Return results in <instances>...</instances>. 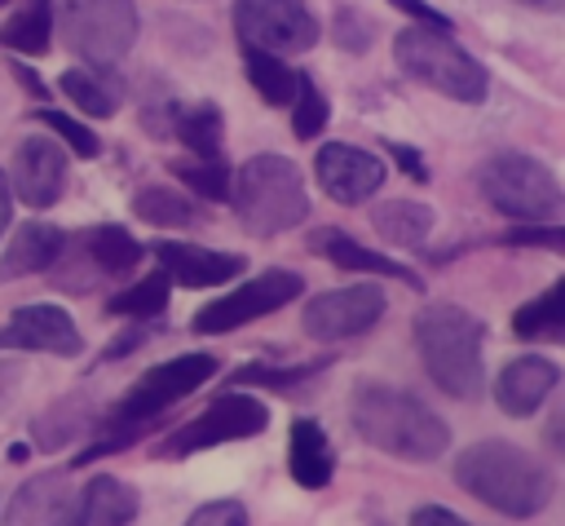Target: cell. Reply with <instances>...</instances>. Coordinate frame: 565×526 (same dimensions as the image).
<instances>
[{
  "label": "cell",
  "mask_w": 565,
  "mask_h": 526,
  "mask_svg": "<svg viewBox=\"0 0 565 526\" xmlns=\"http://www.w3.org/2000/svg\"><path fill=\"white\" fill-rule=\"evenodd\" d=\"M455 482H459V491H468L472 499H481L486 508H494L512 522L539 517L556 495V477L547 473V464H539L530 451H521L516 442H503V438L463 446L455 460Z\"/></svg>",
  "instance_id": "cell-1"
},
{
  "label": "cell",
  "mask_w": 565,
  "mask_h": 526,
  "mask_svg": "<svg viewBox=\"0 0 565 526\" xmlns=\"http://www.w3.org/2000/svg\"><path fill=\"white\" fill-rule=\"evenodd\" d=\"M349 420L366 446H375L393 460L428 464V460L446 455V446H450L446 420L424 398H415L411 389L358 385L349 398Z\"/></svg>",
  "instance_id": "cell-2"
},
{
  "label": "cell",
  "mask_w": 565,
  "mask_h": 526,
  "mask_svg": "<svg viewBox=\"0 0 565 526\" xmlns=\"http://www.w3.org/2000/svg\"><path fill=\"white\" fill-rule=\"evenodd\" d=\"M415 332V349L424 358L428 380L450 393V398H477L486 385V362H481V340H486V323L455 305V301H437L424 305L411 323Z\"/></svg>",
  "instance_id": "cell-3"
},
{
  "label": "cell",
  "mask_w": 565,
  "mask_h": 526,
  "mask_svg": "<svg viewBox=\"0 0 565 526\" xmlns=\"http://www.w3.org/2000/svg\"><path fill=\"white\" fill-rule=\"evenodd\" d=\"M230 199H234L238 225L256 239L296 230L309 217V194H305L300 168L282 155H252L230 177Z\"/></svg>",
  "instance_id": "cell-4"
},
{
  "label": "cell",
  "mask_w": 565,
  "mask_h": 526,
  "mask_svg": "<svg viewBox=\"0 0 565 526\" xmlns=\"http://www.w3.org/2000/svg\"><path fill=\"white\" fill-rule=\"evenodd\" d=\"M393 57L415 84H424V88H433L441 97H455V102H481L486 88H490L486 66L468 49H459L450 27L415 22V27L397 31L393 35Z\"/></svg>",
  "instance_id": "cell-5"
},
{
  "label": "cell",
  "mask_w": 565,
  "mask_h": 526,
  "mask_svg": "<svg viewBox=\"0 0 565 526\" xmlns=\"http://www.w3.org/2000/svg\"><path fill=\"white\" fill-rule=\"evenodd\" d=\"M477 190L499 217H512V221H556L565 203L556 172L543 159L516 155V150L490 155L477 168Z\"/></svg>",
  "instance_id": "cell-6"
},
{
  "label": "cell",
  "mask_w": 565,
  "mask_h": 526,
  "mask_svg": "<svg viewBox=\"0 0 565 526\" xmlns=\"http://www.w3.org/2000/svg\"><path fill=\"white\" fill-rule=\"evenodd\" d=\"M137 265H141V243L124 225H93V230L62 239V252L53 256L49 274H53L57 292L84 296L102 278H124Z\"/></svg>",
  "instance_id": "cell-7"
},
{
  "label": "cell",
  "mask_w": 565,
  "mask_h": 526,
  "mask_svg": "<svg viewBox=\"0 0 565 526\" xmlns=\"http://www.w3.org/2000/svg\"><path fill=\"white\" fill-rule=\"evenodd\" d=\"M265 429H269V407L256 393H221L194 420H185L181 429H172L159 442V455H194V451H207V446L260 438Z\"/></svg>",
  "instance_id": "cell-8"
},
{
  "label": "cell",
  "mask_w": 565,
  "mask_h": 526,
  "mask_svg": "<svg viewBox=\"0 0 565 526\" xmlns=\"http://www.w3.org/2000/svg\"><path fill=\"white\" fill-rule=\"evenodd\" d=\"M62 31L84 62L110 66L137 40V9L132 0H62Z\"/></svg>",
  "instance_id": "cell-9"
},
{
  "label": "cell",
  "mask_w": 565,
  "mask_h": 526,
  "mask_svg": "<svg viewBox=\"0 0 565 526\" xmlns=\"http://www.w3.org/2000/svg\"><path fill=\"white\" fill-rule=\"evenodd\" d=\"M212 376H216L212 354H181V358L154 362L150 371H141V380H132V389L106 415L110 420H159L168 407H177L181 398L203 389Z\"/></svg>",
  "instance_id": "cell-10"
},
{
  "label": "cell",
  "mask_w": 565,
  "mask_h": 526,
  "mask_svg": "<svg viewBox=\"0 0 565 526\" xmlns=\"http://www.w3.org/2000/svg\"><path fill=\"white\" fill-rule=\"evenodd\" d=\"M300 292H305V278H300L296 270H265V274L238 283L234 292L216 296L212 305H203L190 327H194L199 336H221V332H234V327L256 323V318H265V314H278V309L291 305Z\"/></svg>",
  "instance_id": "cell-11"
},
{
  "label": "cell",
  "mask_w": 565,
  "mask_h": 526,
  "mask_svg": "<svg viewBox=\"0 0 565 526\" xmlns=\"http://www.w3.org/2000/svg\"><path fill=\"white\" fill-rule=\"evenodd\" d=\"M234 31L243 49L260 53H305L318 40V18L305 0H234Z\"/></svg>",
  "instance_id": "cell-12"
},
{
  "label": "cell",
  "mask_w": 565,
  "mask_h": 526,
  "mask_svg": "<svg viewBox=\"0 0 565 526\" xmlns=\"http://www.w3.org/2000/svg\"><path fill=\"white\" fill-rule=\"evenodd\" d=\"M388 296L371 283H353V287H335V292H318L305 301L300 309V327L313 340H349L362 336L380 323Z\"/></svg>",
  "instance_id": "cell-13"
},
{
  "label": "cell",
  "mask_w": 565,
  "mask_h": 526,
  "mask_svg": "<svg viewBox=\"0 0 565 526\" xmlns=\"http://www.w3.org/2000/svg\"><path fill=\"white\" fill-rule=\"evenodd\" d=\"M0 349H22V354H57V358H75L84 349V336L75 332L71 314L62 305L35 301V305H18L9 314V323L0 327Z\"/></svg>",
  "instance_id": "cell-14"
},
{
  "label": "cell",
  "mask_w": 565,
  "mask_h": 526,
  "mask_svg": "<svg viewBox=\"0 0 565 526\" xmlns=\"http://www.w3.org/2000/svg\"><path fill=\"white\" fill-rule=\"evenodd\" d=\"M313 177L327 199L353 208V203H366L384 186V164L371 150H358L349 141H327L313 155Z\"/></svg>",
  "instance_id": "cell-15"
},
{
  "label": "cell",
  "mask_w": 565,
  "mask_h": 526,
  "mask_svg": "<svg viewBox=\"0 0 565 526\" xmlns=\"http://www.w3.org/2000/svg\"><path fill=\"white\" fill-rule=\"evenodd\" d=\"M4 177H9V190L26 208H53L66 190V146L49 141V137H26V141H18Z\"/></svg>",
  "instance_id": "cell-16"
},
{
  "label": "cell",
  "mask_w": 565,
  "mask_h": 526,
  "mask_svg": "<svg viewBox=\"0 0 565 526\" xmlns=\"http://www.w3.org/2000/svg\"><path fill=\"white\" fill-rule=\"evenodd\" d=\"M159 270L177 283V287H221L230 278H238L247 270L243 256L234 252H212V248H199V243H177V239H163L150 248Z\"/></svg>",
  "instance_id": "cell-17"
},
{
  "label": "cell",
  "mask_w": 565,
  "mask_h": 526,
  "mask_svg": "<svg viewBox=\"0 0 565 526\" xmlns=\"http://www.w3.org/2000/svg\"><path fill=\"white\" fill-rule=\"evenodd\" d=\"M556 380H561V367L552 358H539V354L512 358L494 376V402H499V411L525 420V415H534L547 402V393L556 389Z\"/></svg>",
  "instance_id": "cell-18"
},
{
  "label": "cell",
  "mask_w": 565,
  "mask_h": 526,
  "mask_svg": "<svg viewBox=\"0 0 565 526\" xmlns=\"http://www.w3.org/2000/svg\"><path fill=\"white\" fill-rule=\"evenodd\" d=\"M71 504L75 495L66 473H35L4 504V526H66Z\"/></svg>",
  "instance_id": "cell-19"
},
{
  "label": "cell",
  "mask_w": 565,
  "mask_h": 526,
  "mask_svg": "<svg viewBox=\"0 0 565 526\" xmlns=\"http://www.w3.org/2000/svg\"><path fill=\"white\" fill-rule=\"evenodd\" d=\"M137 513H141L137 491L115 473H97L75 495L66 526H137Z\"/></svg>",
  "instance_id": "cell-20"
},
{
  "label": "cell",
  "mask_w": 565,
  "mask_h": 526,
  "mask_svg": "<svg viewBox=\"0 0 565 526\" xmlns=\"http://www.w3.org/2000/svg\"><path fill=\"white\" fill-rule=\"evenodd\" d=\"M309 248L313 252H322L331 265H340V270H358V274H375V278H393V283H406V287H424L419 283V274L411 270V265H402V261H393V256H384V252H371V248H362V243H353L349 234H340V230H318L313 239H309Z\"/></svg>",
  "instance_id": "cell-21"
},
{
  "label": "cell",
  "mask_w": 565,
  "mask_h": 526,
  "mask_svg": "<svg viewBox=\"0 0 565 526\" xmlns=\"http://www.w3.org/2000/svg\"><path fill=\"white\" fill-rule=\"evenodd\" d=\"M62 230L49 221H26L18 225V234L9 239V248L0 252V283L22 278V274H44L53 265V256L62 252Z\"/></svg>",
  "instance_id": "cell-22"
},
{
  "label": "cell",
  "mask_w": 565,
  "mask_h": 526,
  "mask_svg": "<svg viewBox=\"0 0 565 526\" xmlns=\"http://www.w3.org/2000/svg\"><path fill=\"white\" fill-rule=\"evenodd\" d=\"M287 469L296 477V486L305 491H322L335 473V451L331 438L322 433V424L313 420H296L291 424V442H287Z\"/></svg>",
  "instance_id": "cell-23"
},
{
  "label": "cell",
  "mask_w": 565,
  "mask_h": 526,
  "mask_svg": "<svg viewBox=\"0 0 565 526\" xmlns=\"http://www.w3.org/2000/svg\"><path fill=\"white\" fill-rule=\"evenodd\" d=\"M93 402L88 398H57L49 411H40L35 420H31V446L35 451H44V455H53V451H62V446H71L75 438H84V433H93L97 424H93Z\"/></svg>",
  "instance_id": "cell-24"
},
{
  "label": "cell",
  "mask_w": 565,
  "mask_h": 526,
  "mask_svg": "<svg viewBox=\"0 0 565 526\" xmlns=\"http://www.w3.org/2000/svg\"><path fill=\"white\" fill-rule=\"evenodd\" d=\"M371 225H375L380 239H388L397 248H415L433 230V208L415 203V199H388V203L371 208Z\"/></svg>",
  "instance_id": "cell-25"
},
{
  "label": "cell",
  "mask_w": 565,
  "mask_h": 526,
  "mask_svg": "<svg viewBox=\"0 0 565 526\" xmlns=\"http://www.w3.org/2000/svg\"><path fill=\"white\" fill-rule=\"evenodd\" d=\"M53 40V0H22V9L0 27V49L40 57Z\"/></svg>",
  "instance_id": "cell-26"
},
{
  "label": "cell",
  "mask_w": 565,
  "mask_h": 526,
  "mask_svg": "<svg viewBox=\"0 0 565 526\" xmlns=\"http://www.w3.org/2000/svg\"><path fill=\"white\" fill-rule=\"evenodd\" d=\"M172 133L185 150H194L199 159H221V137H225V124H221V111L212 102H199V106H177L172 111Z\"/></svg>",
  "instance_id": "cell-27"
},
{
  "label": "cell",
  "mask_w": 565,
  "mask_h": 526,
  "mask_svg": "<svg viewBox=\"0 0 565 526\" xmlns=\"http://www.w3.org/2000/svg\"><path fill=\"white\" fill-rule=\"evenodd\" d=\"M243 71H247V84L269 102V106H291L296 97V80L300 71H291L278 53H260V49H243Z\"/></svg>",
  "instance_id": "cell-28"
},
{
  "label": "cell",
  "mask_w": 565,
  "mask_h": 526,
  "mask_svg": "<svg viewBox=\"0 0 565 526\" xmlns=\"http://www.w3.org/2000/svg\"><path fill=\"white\" fill-rule=\"evenodd\" d=\"M132 212L146 221V225H159V230H185L199 221V208L172 190V186H146L132 194Z\"/></svg>",
  "instance_id": "cell-29"
},
{
  "label": "cell",
  "mask_w": 565,
  "mask_h": 526,
  "mask_svg": "<svg viewBox=\"0 0 565 526\" xmlns=\"http://www.w3.org/2000/svg\"><path fill=\"white\" fill-rule=\"evenodd\" d=\"M168 292H172V278H168L163 270H150V274H141L137 283L119 287V292L106 301V309L119 314V318H137V323H146V318H159V314H163Z\"/></svg>",
  "instance_id": "cell-30"
},
{
  "label": "cell",
  "mask_w": 565,
  "mask_h": 526,
  "mask_svg": "<svg viewBox=\"0 0 565 526\" xmlns=\"http://www.w3.org/2000/svg\"><path fill=\"white\" fill-rule=\"evenodd\" d=\"M561 301H565V283L543 287V296H534L530 305H521V309L512 314V332H516L521 340H561V336H565Z\"/></svg>",
  "instance_id": "cell-31"
},
{
  "label": "cell",
  "mask_w": 565,
  "mask_h": 526,
  "mask_svg": "<svg viewBox=\"0 0 565 526\" xmlns=\"http://www.w3.org/2000/svg\"><path fill=\"white\" fill-rule=\"evenodd\" d=\"M62 93L75 102V111H84L93 119H110L119 111V84L106 80L102 71H79V66L62 71Z\"/></svg>",
  "instance_id": "cell-32"
},
{
  "label": "cell",
  "mask_w": 565,
  "mask_h": 526,
  "mask_svg": "<svg viewBox=\"0 0 565 526\" xmlns=\"http://www.w3.org/2000/svg\"><path fill=\"white\" fill-rule=\"evenodd\" d=\"M172 168V177L177 181H185L194 194H203V199H230V172H225V164L221 159H172L168 164Z\"/></svg>",
  "instance_id": "cell-33"
},
{
  "label": "cell",
  "mask_w": 565,
  "mask_h": 526,
  "mask_svg": "<svg viewBox=\"0 0 565 526\" xmlns=\"http://www.w3.org/2000/svg\"><path fill=\"white\" fill-rule=\"evenodd\" d=\"M291 106H296V115H291V128H296V137L300 141H313L322 128H327V97H322V88L300 71V80H296V97H291Z\"/></svg>",
  "instance_id": "cell-34"
},
{
  "label": "cell",
  "mask_w": 565,
  "mask_h": 526,
  "mask_svg": "<svg viewBox=\"0 0 565 526\" xmlns=\"http://www.w3.org/2000/svg\"><path fill=\"white\" fill-rule=\"evenodd\" d=\"M318 367H327V362L322 358L318 362H300V367H265V362H252V367H238L234 371V385H247V389H296Z\"/></svg>",
  "instance_id": "cell-35"
},
{
  "label": "cell",
  "mask_w": 565,
  "mask_h": 526,
  "mask_svg": "<svg viewBox=\"0 0 565 526\" xmlns=\"http://www.w3.org/2000/svg\"><path fill=\"white\" fill-rule=\"evenodd\" d=\"M35 115H40V119H44V124H49V128H53V133H57V137L79 155V159H97L102 141H97V133H93V128H84L79 119L62 115V111H49V106H44V111H35Z\"/></svg>",
  "instance_id": "cell-36"
},
{
  "label": "cell",
  "mask_w": 565,
  "mask_h": 526,
  "mask_svg": "<svg viewBox=\"0 0 565 526\" xmlns=\"http://www.w3.org/2000/svg\"><path fill=\"white\" fill-rule=\"evenodd\" d=\"M508 248H547V252H561L565 248V230L556 221H521L516 230L503 234Z\"/></svg>",
  "instance_id": "cell-37"
},
{
  "label": "cell",
  "mask_w": 565,
  "mask_h": 526,
  "mask_svg": "<svg viewBox=\"0 0 565 526\" xmlns=\"http://www.w3.org/2000/svg\"><path fill=\"white\" fill-rule=\"evenodd\" d=\"M185 526H247V508L238 499H207L185 517Z\"/></svg>",
  "instance_id": "cell-38"
},
{
  "label": "cell",
  "mask_w": 565,
  "mask_h": 526,
  "mask_svg": "<svg viewBox=\"0 0 565 526\" xmlns=\"http://www.w3.org/2000/svg\"><path fill=\"white\" fill-rule=\"evenodd\" d=\"M366 35H371V27H366V18L362 13H353V9H340V18H335V44L340 49H366Z\"/></svg>",
  "instance_id": "cell-39"
},
{
  "label": "cell",
  "mask_w": 565,
  "mask_h": 526,
  "mask_svg": "<svg viewBox=\"0 0 565 526\" xmlns=\"http://www.w3.org/2000/svg\"><path fill=\"white\" fill-rule=\"evenodd\" d=\"M411 526H472V522H463L459 513H450V508H441V504H419V508L411 513Z\"/></svg>",
  "instance_id": "cell-40"
},
{
  "label": "cell",
  "mask_w": 565,
  "mask_h": 526,
  "mask_svg": "<svg viewBox=\"0 0 565 526\" xmlns=\"http://www.w3.org/2000/svg\"><path fill=\"white\" fill-rule=\"evenodd\" d=\"M388 155L397 159V168H402L411 181H428V168H424V159H419L411 146H402V141H388Z\"/></svg>",
  "instance_id": "cell-41"
},
{
  "label": "cell",
  "mask_w": 565,
  "mask_h": 526,
  "mask_svg": "<svg viewBox=\"0 0 565 526\" xmlns=\"http://www.w3.org/2000/svg\"><path fill=\"white\" fill-rule=\"evenodd\" d=\"M388 4H397L402 13H411L415 22H424V27H450V18L446 13H437L433 4H424V0H388Z\"/></svg>",
  "instance_id": "cell-42"
},
{
  "label": "cell",
  "mask_w": 565,
  "mask_h": 526,
  "mask_svg": "<svg viewBox=\"0 0 565 526\" xmlns=\"http://www.w3.org/2000/svg\"><path fill=\"white\" fill-rule=\"evenodd\" d=\"M141 340H146V332H141V327H132V332H124V336H119L115 345H106V349H102V358H119V354H128V349H137Z\"/></svg>",
  "instance_id": "cell-43"
},
{
  "label": "cell",
  "mask_w": 565,
  "mask_h": 526,
  "mask_svg": "<svg viewBox=\"0 0 565 526\" xmlns=\"http://www.w3.org/2000/svg\"><path fill=\"white\" fill-rule=\"evenodd\" d=\"M18 380H22V367H18V362H9V358H0V402L18 389Z\"/></svg>",
  "instance_id": "cell-44"
},
{
  "label": "cell",
  "mask_w": 565,
  "mask_h": 526,
  "mask_svg": "<svg viewBox=\"0 0 565 526\" xmlns=\"http://www.w3.org/2000/svg\"><path fill=\"white\" fill-rule=\"evenodd\" d=\"M9 212H13V190H9V177L0 172V234L9 225Z\"/></svg>",
  "instance_id": "cell-45"
},
{
  "label": "cell",
  "mask_w": 565,
  "mask_h": 526,
  "mask_svg": "<svg viewBox=\"0 0 565 526\" xmlns=\"http://www.w3.org/2000/svg\"><path fill=\"white\" fill-rule=\"evenodd\" d=\"M13 75H18V80H22V88H31V93H35V97H44V84H40V80H35V75H31V71H26V66H13Z\"/></svg>",
  "instance_id": "cell-46"
},
{
  "label": "cell",
  "mask_w": 565,
  "mask_h": 526,
  "mask_svg": "<svg viewBox=\"0 0 565 526\" xmlns=\"http://www.w3.org/2000/svg\"><path fill=\"white\" fill-rule=\"evenodd\" d=\"M525 4H534V9H547V13H556L565 0H525Z\"/></svg>",
  "instance_id": "cell-47"
},
{
  "label": "cell",
  "mask_w": 565,
  "mask_h": 526,
  "mask_svg": "<svg viewBox=\"0 0 565 526\" xmlns=\"http://www.w3.org/2000/svg\"><path fill=\"white\" fill-rule=\"evenodd\" d=\"M0 4H4V0H0Z\"/></svg>",
  "instance_id": "cell-48"
}]
</instances>
